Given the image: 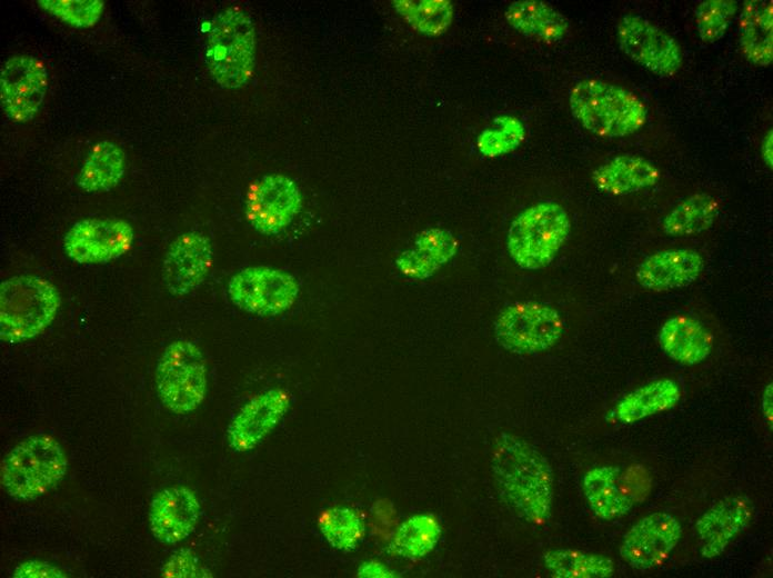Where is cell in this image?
<instances>
[{
    "label": "cell",
    "mask_w": 773,
    "mask_h": 578,
    "mask_svg": "<svg viewBox=\"0 0 773 578\" xmlns=\"http://www.w3.org/2000/svg\"><path fill=\"white\" fill-rule=\"evenodd\" d=\"M61 303L56 286L39 276L18 275L0 285V338L19 343L37 337L57 316Z\"/></svg>",
    "instance_id": "277c9868"
},
{
    "label": "cell",
    "mask_w": 773,
    "mask_h": 578,
    "mask_svg": "<svg viewBox=\"0 0 773 578\" xmlns=\"http://www.w3.org/2000/svg\"><path fill=\"white\" fill-rule=\"evenodd\" d=\"M659 342L667 357L686 366L705 360L713 346L709 330L696 319L684 315L674 316L664 322Z\"/></svg>",
    "instance_id": "ffe728a7"
},
{
    "label": "cell",
    "mask_w": 773,
    "mask_h": 578,
    "mask_svg": "<svg viewBox=\"0 0 773 578\" xmlns=\"http://www.w3.org/2000/svg\"><path fill=\"white\" fill-rule=\"evenodd\" d=\"M456 247L448 230L430 228L416 236L412 248L400 253L395 266L406 278L424 279L455 255Z\"/></svg>",
    "instance_id": "7402d4cb"
},
{
    "label": "cell",
    "mask_w": 773,
    "mask_h": 578,
    "mask_svg": "<svg viewBox=\"0 0 773 578\" xmlns=\"http://www.w3.org/2000/svg\"><path fill=\"white\" fill-rule=\"evenodd\" d=\"M681 398L679 385L672 379H659L626 393L612 409L610 417L621 423H632L673 408Z\"/></svg>",
    "instance_id": "484cf974"
},
{
    "label": "cell",
    "mask_w": 773,
    "mask_h": 578,
    "mask_svg": "<svg viewBox=\"0 0 773 578\" xmlns=\"http://www.w3.org/2000/svg\"><path fill=\"white\" fill-rule=\"evenodd\" d=\"M739 43L744 58L767 67L773 60V3L765 0L744 2L739 21Z\"/></svg>",
    "instance_id": "cb8c5ba5"
},
{
    "label": "cell",
    "mask_w": 773,
    "mask_h": 578,
    "mask_svg": "<svg viewBox=\"0 0 773 578\" xmlns=\"http://www.w3.org/2000/svg\"><path fill=\"white\" fill-rule=\"evenodd\" d=\"M592 179L603 192L622 196L654 186L660 179V171L643 157L621 155L598 167Z\"/></svg>",
    "instance_id": "44dd1931"
},
{
    "label": "cell",
    "mask_w": 773,
    "mask_h": 578,
    "mask_svg": "<svg viewBox=\"0 0 773 578\" xmlns=\"http://www.w3.org/2000/svg\"><path fill=\"white\" fill-rule=\"evenodd\" d=\"M442 527L433 514H416L406 518L394 531L391 550L406 559H420L439 544Z\"/></svg>",
    "instance_id": "f1b7e54d"
},
{
    "label": "cell",
    "mask_w": 773,
    "mask_h": 578,
    "mask_svg": "<svg viewBox=\"0 0 773 578\" xmlns=\"http://www.w3.org/2000/svg\"><path fill=\"white\" fill-rule=\"evenodd\" d=\"M543 561L556 578H608L614 572L611 558L572 548L548 550Z\"/></svg>",
    "instance_id": "f546056e"
},
{
    "label": "cell",
    "mask_w": 773,
    "mask_h": 578,
    "mask_svg": "<svg viewBox=\"0 0 773 578\" xmlns=\"http://www.w3.org/2000/svg\"><path fill=\"white\" fill-rule=\"evenodd\" d=\"M393 7L416 31L431 37L443 34L453 20L448 0H396Z\"/></svg>",
    "instance_id": "1f68e13d"
},
{
    "label": "cell",
    "mask_w": 773,
    "mask_h": 578,
    "mask_svg": "<svg viewBox=\"0 0 773 578\" xmlns=\"http://www.w3.org/2000/svg\"><path fill=\"white\" fill-rule=\"evenodd\" d=\"M703 268L704 259L696 250L671 249L651 255L642 261L635 278L647 290H672L694 282Z\"/></svg>",
    "instance_id": "d6986e66"
},
{
    "label": "cell",
    "mask_w": 773,
    "mask_h": 578,
    "mask_svg": "<svg viewBox=\"0 0 773 578\" xmlns=\"http://www.w3.org/2000/svg\"><path fill=\"white\" fill-rule=\"evenodd\" d=\"M772 382L765 386L762 397H761V409L763 417L765 419V422L769 426V429L772 430V422H773V397H772Z\"/></svg>",
    "instance_id": "f35d334b"
},
{
    "label": "cell",
    "mask_w": 773,
    "mask_h": 578,
    "mask_svg": "<svg viewBox=\"0 0 773 578\" xmlns=\"http://www.w3.org/2000/svg\"><path fill=\"white\" fill-rule=\"evenodd\" d=\"M38 6L76 28H89L102 16L103 2L100 0H40Z\"/></svg>",
    "instance_id": "836d02e7"
},
{
    "label": "cell",
    "mask_w": 773,
    "mask_h": 578,
    "mask_svg": "<svg viewBox=\"0 0 773 578\" xmlns=\"http://www.w3.org/2000/svg\"><path fill=\"white\" fill-rule=\"evenodd\" d=\"M200 514V502L190 488L168 487L160 490L151 500L149 527L158 541L178 544L194 531Z\"/></svg>",
    "instance_id": "e0dca14e"
},
{
    "label": "cell",
    "mask_w": 773,
    "mask_h": 578,
    "mask_svg": "<svg viewBox=\"0 0 773 578\" xmlns=\"http://www.w3.org/2000/svg\"><path fill=\"white\" fill-rule=\"evenodd\" d=\"M132 226L118 218H87L73 223L63 238L66 255L80 265L116 260L132 247Z\"/></svg>",
    "instance_id": "8fae6325"
},
{
    "label": "cell",
    "mask_w": 773,
    "mask_h": 578,
    "mask_svg": "<svg viewBox=\"0 0 773 578\" xmlns=\"http://www.w3.org/2000/svg\"><path fill=\"white\" fill-rule=\"evenodd\" d=\"M570 230L564 208L554 201H541L514 218L506 233V249L520 268L539 270L552 262Z\"/></svg>",
    "instance_id": "8992f818"
},
{
    "label": "cell",
    "mask_w": 773,
    "mask_h": 578,
    "mask_svg": "<svg viewBox=\"0 0 773 578\" xmlns=\"http://www.w3.org/2000/svg\"><path fill=\"white\" fill-rule=\"evenodd\" d=\"M164 578H204L212 574L200 564L199 558L191 549H179L173 552L161 568Z\"/></svg>",
    "instance_id": "e575fe53"
},
{
    "label": "cell",
    "mask_w": 773,
    "mask_h": 578,
    "mask_svg": "<svg viewBox=\"0 0 773 578\" xmlns=\"http://www.w3.org/2000/svg\"><path fill=\"white\" fill-rule=\"evenodd\" d=\"M357 575L362 578H393L398 576L391 568L377 560L362 562Z\"/></svg>",
    "instance_id": "74e56055"
},
{
    "label": "cell",
    "mask_w": 773,
    "mask_h": 578,
    "mask_svg": "<svg viewBox=\"0 0 773 578\" xmlns=\"http://www.w3.org/2000/svg\"><path fill=\"white\" fill-rule=\"evenodd\" d=\"M300 286L290 272L251 266L235 272L228 282V295L239 309L260 317L278 316L297 301Z\"/></svg>",
    "instance_id": "9c48e42d"
},
{
    "label": "cell",
    "mask_w": 773,
    "mask_h": 578,
    "mask_svg": "<svg viewBox=\"0 0 773 578\" xmlns=\"http://www.w3.org/2000/svg\"><path fill=\"white\" fill-rule=\"evenodd\" d=\"M616 38L628 57L657 76L671 77L682 67V52L675 39L643 17L623 16Z\"/></svg>",
    "instance_id": "7c38bea8"
},
{
    "label": "cell",
    "mask_w": 773,
    "mask_h": 578,
    "mask_svg": "<svg viewBox=\"0 0 773 578\" xmlns=\"http://www.w3.org/2000/svg\"><path fill=\"white\" fill-rule=\"evenodd\" d=\"M68 459L51 436L33 435L16 445L1 464V486L17 500H34L66 476Z\"/></svg>",
    "instance_id": "5b68a950"
},
{
    "label": "cell",
    "mask_w": 773,
    "mask_h": 578,
    "mask_svg": "<svg viewBox=\"0 0 773 578\" xmlns=\"http://www.w3.org/2000/svg\"><path fill=\"white\" fill-rule=\"evenodd\" d=\"M16 578H63L66 572L47 561L28 560L20 564L13 571Z\"/></svg>",
    "instance_id": "8d00e7d4"
},
{
    "label": "cell",
    "mask_w": 773,
    "mask_h": 578,
    "mask_svg": "<svg viewBox=\"0 0 773 578\" xmlns=\"http://www.w3.org/2000/svg\"><path fill=\"white\" fill-rule=\"evenodd\" d=\"M582 490L592 512L603 520L626 515L635 504L622 485L620 469L614 466L589 469L582 479Z\"/></svg>",
    "instance_id": "603a6c76"
},
{
    "label": "cell",
    "mask_w": 773,
    "mask_h": 578,
    "mask_svg": "<svg viewBox=\"0 0 773 578\" xmlns=\"http://www.w3.org/2000/svg\"><path fill=\"white\" fill-rule=\"evenodd\" d=\"M491 469L501 492L522 518L533 525L548 521L553 474L536 448L515 435L501 432L493 446Z\"/></svg>",
    "instance_id": "6da1fadb"
},
{
    "label": "cell",
    "mask_w": 773,
    "mask_h": 578,
    "mask_svg": "<svg viewBox=\"0 0 773 578\" xmlns=\"http://www.w3.org/2000/svg\"><path fill=\"white\" fill-rule=\"evenodd\" d=\"M213 263V246L199 231L179 235L169 246L162 263V280L173 296H185L208 277Z\"/></svg>",
    "instance_id": "9a60e30c"
},
{
    "label": "cell",
    "mask_w": 773,
    "mask_h": 578,
    "mask_svg": "<svg viewBox=\"0 0 773 578\" xmlns=\"http://www.w3.org/2000/svg\"><path fill=\"white\" fill-rule=\"evenodd\" d=\"M302 208L298 183L282 173H270L258 179L245 199V217L259 233L274 236L284 231Z\"/></svg>",
    "instance_id": "30bf717a"
},
{
    "label": "cell",
    "mask_w": 773,
    "mask_h": 578,
    "mask_svg": "<svg viewBox=\"0 0 773 578\" xmlns=\"http://www.w3.org/2000/svg\"><path fill=\"white\" fill-rule=\"evenodd\" d=\"M126 168L123 149L116 142L100 141L86 157L77 177V185L86 192L108 191L120 182Z\"/></svg>",
    "instance_id": "4316f807"
},
{
    "label": "cell",
    "mask_w": 773,
    "mask_h": 578,
    "mask_svg": "<svg viewBox=\"0 0 773 578\" xmlns=\"http://www.w3.org/2000/svg\"><path fill=\"white\" fill-rule=\"evenodd\" d=\"M682 526L667 512H653L641 518L623 536L621 558L636 570L661 566L679 544Z\"/></svg>",
    "instance_id": "5bb4252c"
},
{
    "label": "cell",
    "mask_w": 773,
    "mask_h": 578,
    "mask_svg": "<svg viewBox=\"0 0 773 578\" xmlns=\"http://www.w3.org/2000/svg\"><path fill=\"white\" fill-rule=\"evenodd\" d=\"M291 395L283 388L267 389L247 401L227 428V442L235 452L254 449L283 419Z\"/></svg>",
    "instance_id": "2e32d148"
},
{
    "label": "cell",
    "mask_w": 773,
    "mask_h": 578,
    "mask_svg": "<svg viewBox=\"0 0 773 578\" xmlns=\"http://www.w3.org/2000/svg\"><path fill=\"white\" fill-rule=\"evenodd\" d=\"M622 485L634 502L642 501L651 489V478L642 466H631L622 475Z\"/></svg>",
    "instance_id": "d590c367"
},
{
    "label": "cell",
    "mask_w": 773,
    "mask_h": 578,
    "mask_svg": "<svg viewBox=\"0 0 773 578\" xmlns=\"http://www.w3.org/2000/svg\"><path fill=\"white\" fill-rule=\"evenodd\" d=\"M48 90V72L33 56L8 58L0 70V101L4 114L24 123L39 112Z\"/></svg>",
    "instance_id": "4fadbf2b"
},
{
    "label": "cell",
    "mask_w": 773,
    "mask_h": 578,
    "mask_svg": "<svg viewBox=\"0 0 773 578\" xmlns=\"http://www.w3.org/2000/svg\"><path fill=\"white\" fill-rule=\"evenodd\" d=\"M504 17L518 32L546 43L563 39L570 27L568 19L561 12L540 0L512 2L506 8Z\"/></svg>",
    "instance_id": "d4e9b609"
},
{
    "label": "cell",
    "mask_w": 773,
    "mask_h": 578,
    "mask_svg": "<svg viewBox=\"0 0 773 578\" xmlns=\"http://www.w3.org/2000/svg\"><path fill=\"white\" fill-rule=\"evenodd\" d=\"M572 114L589 132L601 138H622L646 122L643 101L632 91L599 79L574 84L569 94Z\"/></svg>",
    "instance_id": "7a4b0ae2"
},
{
    "label": "cell",
    "mask_w": 773,
    "mask_h": 578,
    "mask_svg": "<svg viewBox=\"0 0 773 578\" xmlns=\"http://www.w3.org/2000/svg\"><path fill=\"white\" fill-rule=\"evenodd\" d=\"M155 389L162 405L173 413L194 411L207 393L205 358L192 341L179 339L162 351L155 367Z\"/></svg>",
    "instance_id": "52a82bcc"
},
{
    "label": "cell",
    "mask_w": 773,
    "mask_h": 578,
    "mask_svg": "<svg viewBox=\"0 0 773 578\" xmlns=\"http://www.w3.org/2000/svg\"><path fill=\"white\" fill-rule=\"evenodd\" d=\"M720 203L707 193H694L679 202L663 219L662 229L671 237H685L707 230L716 220Z\"/></svg>",
    "instance_id": "83f0119b"
},
{
    "label": "cell",
    "mask_w": 773,
    "mask_h": 578,
    "mask_svg": "<svg viewBox=\"0 0 773 578\" xmlns=\"http://www.w3.org/2000/svg\"><path fill=\"white\" fill-rule=\"evenodd\" d=\"M737 10L733 0H704L695 9V28L704 43H713L726 32Z\"/></svg>",
    "instance_id": "d6a6232c"
},
{
    "label": "cell",
    "mask_w": 773,
    "mask_h": 578,
    "mask_svg": "<svg viewBox=\"0 0 773 578\" xmlns=\"http://www.w3.org/2000/svg\"><path fill=\"white\" fill-rule=\"evenodd\" d=\"M752 501L745 496L723 498L710 507L695 522L701 539V555L720 556L730 542L751 522Z\"/></svg>",
    "instance_id": "ac0fdd59"
},
{
    "label": "cell",
    "mask_w": 773,
    "mask_h": 578,
    "mask_svg": "<svg viewBox=\"0 0 773 578\" xmlns=\"http://www.w3.org/2000/svg\"><path fill=\"white\" fill-rule=\"evenodd\" d=\"M564 331L561 315L536 301H518L505 307L494 323L496 341L508 351L533 355L553 347Z\"/></svg>",
    "instance_id": "ba28073f"
},
{
    "label": "cell",
    "mask_w": 773,
    "mask_h": 578,
    "mask_svg": "<svg viewBox=\"0 0 773 578\" xmlns=\"http://www.w3.org/2000/svg\"><path fill=\"white\" fill-rule=\"evenodd\" d=\"M761 156L764 163L772 168L773 165V130H769L761 143Z\"/></svg>",
    "instance_id": "ab89813d"
},
{
    "label": "cell",
    "mask_w": 773,
    "mask_h": 578,
    "mask_svg": "<svg viewBox=\"0 0 773 578\" xmlns=\"http://www.w3.org/2000/svg\"><path fill=\"white\" fill-rule=\"evenodd\" d=\"M255 28L238 7L218 13L207 36L205 61L214 81L225 89L245 86L255 63Z\"/></svg>",
    "instance_id": "3957f363"
},
{
    "label": "cell",
    "mask_w": 773,
    "mask_h": 578,
    "mask_svg": "<svg viewBox=\"0 0 773 578\" xmlns=\"http://www.w3.org/2000/svg\"><path fill=\"white\" fill-rule=\"evenodd\" d=\"M318 528L332 548L344 552L357 549L365 535L361 515L344 506L322 510L318 518Z\"/></svg>",
    "instance_id": "4dcf8cb0"
}]
</instances>
